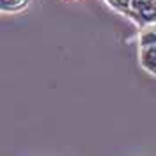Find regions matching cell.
Segmentation results:
<instances>
[{
    "instance_id": "cell-4",
    "label": "cell",
    "mask_w": 156,
    "mask_h": 156,
    "mask_svg": "<svg viewBox=\"0 0 156 156\" xmlns=\"http://www.w3.org/2000/svg\"><path fill=\"white\" fill-rule=\"evenodd\" d=\"M25 0H2V7L4 9H16L20 5H23Z\"/></svg>"
},
{
    "instance_id": "cell-3",
    "label": "cell",
    "mask_w": 156,
    "mask_h": 156,
    "mask_svg": "<svg viewBox=\"0 0 156 156\" xmlns=\"http://www.w3.org/2000/svg\"><path fill=\"white\" fill-rule=\"evenodd\" d=\"M156 43V32L153 30H147L142 34V37H140V46H147V44H154Z\"/></svg>"
},
{
    "instance_id": "cell-1",
    "label": "cell",
    "mask_w": 156,
    "mask_h": 156,
    "mask_svg": "<svg viewBox=\"0 0 156 156\" xmlns=\"http://www.w3.org/2000/svg\"><path fill=\"white\" fill-rule=\"evenodd\" d=\"M131 9L146 21H156V0H131Z\"/></svg>"
},
{
    "instance_id": "cell-2",
    "label": "cell",
    "mask_w": 156,
    "mask_h": 156,
    "mask_svg": "<svg viewBox=\"0 0 156 156\" xmlns=\"http://www.w3.org/2000/svg\"><path fill=\"white\" fill-rule=\"evenodd\" d=\"M140 64L156 75V43L154 44H147V46H142L140 50Z\"/></svg>"
},
{
    "instance_id": "cell-5",
    "label": "cell",
    "mask_w": 156,
    "mask_h": 156,
    "mask_svg": "<svg viewBox=\"0 0 156 156\" xmlns=\"http://www.w3.org/2000/svg\"><path fill=\"white\" fill-rule=\"evenodd\" d=\"M110 2L112 5H115L119 9H128V7H131V0H107Z\"/></svg>"
}]
</instances>
